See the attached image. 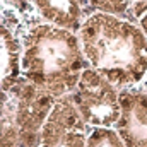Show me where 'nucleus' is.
Instances as JSON below:
<instances>
[{
  "mask_svg": "<svg viewBox=\"0 0 147 147\" xmlns=\"http://www.w3.org/2000/svg\"><path fill=\"white\" fill-rule=\"evenodd\" d=\"M91 69L120 91L147 79V34L134 19L91 14L77 31Z\"/></svg>",
  "mask_w": 147,
  "mask_h": 147,
  "instance_id": "1",
  "label": "nucleus"
},
{
  "mask_svg": "<svg viewBox=\"0 0 147 147\" xmlns=\"http://www.w3.org/2000/svg\"><path fill=\"white\" fill-rule=\"evenodd\" d=\"M89 67L79 34L39 17L22 31L21 75L57 99L69 96Z\"/></svg>",
  "mask_w": 147,
  "mask_h": 147,
  "instance_id": "2",
  "label": "nucleus"
},
{
  "mask_svg": "<svg viewBox=\"0 0 147 147\" xmlns=\"http://www.w3.org/2000/svg\"><path fill=\"white\" fill-rule=\"evenodd\" d=\"M55 103V96L26 79L2 91L0 147H39L43 127Z\"/></svg>",
  "mask_w": 147,
  "mask_h": 147,
  "instance_id": "3",
  "label": "nucleus"
},
{
  "mask_svg": "<svg viewBox=\"0 0 147 147\" xmlns=\"http://www.w3.org/2000/svg\"><path fill=\"white\" fill-rule=\"evenodd\" d=\"M67 98L87 128L115 127L120 120V89L91 67L84 70L77 87Z\"/></svg>",
  "mask_w": 147,
  "mask_h": 147,
  "instance_id": "4",
  "label": "nucleus"
},
{
  "mask_svg": "<svg viewBox=\"0 0 147 147\" xmlns=\"http://www.w3.org/2000/svg\"><path fill=\"white\" fill-rule=\"evenodd\" d=\"M87 127L67 96L57 99L43 132L39 147H86Z\"/></svg>",
  "mask_w": 147,
  "mask_h": 147,
  "instance_id": "5",
  "label": "nucleus"
},
{
  "mask_svg": "<svg viewBox=\"0 0 147 147\" xmlns=\"http://www.w3.org/2000/svg\"><path fill=\"white\" fill-rule=\"evenodd\" d=\"M121 115L115 128L127 147H147V79L120 91Z\"/></svg>",
  "mask_w": 147,
  "mask_h": 147,
  "instance_id": "6",
  "label": "nucleus"
},
{
  "mask_svg": "<svg viewBox=\"0 0 147 147\" xmlns=\"http://www.w3.org/2000/svg\"><path fill=\"white\" fill-rule=\"evenodd\" d=\"M26 19L12 7L2 3V91L9 89L22 79L21 58H22V31Z\"/></svg>",
  "mask_w": 147,
  "mask_h": 147,
  "instance_id": "7",
  "label": "nucleus"
},
{
  "mask_svg": "<svg viewBox=\"0 0 147 147\" xmlns=\"http://www.w3.org/2000/svg\"><path fill=\"white\" fill-rule=\"evenodd\" d=\"M31 5L41 21L75 33L87 17L80 0H31Z\"/></svg>",
  "mask_w": 147,
  "mask_h": 147,
  "instance_id": "8",
  "label": "nucleus"
},
{
  "mask_svg": "<svg viewBox=\"0 0 147 147\" xmlns=\"http://www.w3.org/2000/svg\"><path fill=\"white\" fill-rule=\"evenodd\" d=\"M132 2L134 0H80L86 16L105 12L128 19H132Z\"/></svg>",
  "mask_w": 147,
  "mask_h": 147,
  "instance_id": "9",
  "label": "nucleus"
},
{
  "mask_svg": "<svg viewBox=\"0 0 147 147\" xmlns=\"http://www.w3.org/2000/svg\"><path fill=\"white\" fill-rule=\"evenodd\" d=\"M86 147H127V144L115 127H92L87 128Z\"/></svg>",
  "mask_w": 147,
  "mask_h": 147,
  "instance_id": "10",
  "label": "nucleus"
},
{
  "mask_svg": "<svg viewBox=\"0 0 147 147\" xmlns=\"http://www.w3.org/2000/svg\"><path fill=\"white\" fill-rule=\"evenodd\" d=\"M2 3L16 9L26 21H31V19H36V14H34V9L31 5V0H2Z\"/></svg>",
  "mask_w": 147,
  "mask_h": 147,
  "instance_id": "11",
  "label": "nucleus"
},
{
  "mask_svg": "<svg viewBox=\"0 0 147 147\" xmlns=\"http://www.w3.org/2000/svg\"><path fill=\"white\" fill-rule=\"evenodd\" d=\"M137 22L140 24V28L144 29V33L147 34V12H146V14H142V16L139 17V21H137Z\"/></svg>",
  "mask_w": 147,
  "mask_h": 147,
  "instance_id": "12",
  "label": "nucleus"
},
{
  "mask_svg": "<svg viewBox=\"0 0 147 147\" xmlns=\"http://www.w3.org/2000/svg\"><path fill=\"white\" fill-rule=\"evenodd\" d=\"M134 2H135V0H134ZM144 2H147V0H144Z\"/></svg>",
  "mask_w": 147,
  "mask_h": 147,
  "instance_id": "13",
  "label": "nucleus"
}]
</instances>
